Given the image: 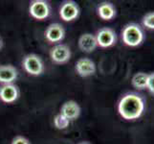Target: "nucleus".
Instances as JSON below:
<instances>
[{
	"label": "nucleus",
	"instance_id": "12",
	"mask_svg": "<svg viewBox=\"0 0 154 144\" xmlns=\"http://www.w3.org/2000/svg\"><path fill=\"white\" fill-rule=\"evenodd\" d=\"M79 47L82 52L92 53L98 47L96 36L91 33H85L79 39Z\"/></svg>",
	"mask_w": 154,
	"mask_h": 144
},
{
	"label": "nucleus",
	"instance_id": "19",
	"mask_svg": "<svg viewBox=\"0 0 154 144\" xmlns=\"http://www.w3.org/2000/svg\"><path fill=\"white\" fill-rule=\"evenodd\" d=\"M12 144H31V143L26 137L22 136H17L13 139Z\"/></svg>",
	"mask_w": 154,
	"mask_h": 144
},
{
	"label": "nucleus",
	"instance_id": "17",
	"mask_svg": "<svg viewBox=\"0 0 154 144\" xmlns=\"http://www.w3.org/2000/svg\"><path fill=\"white\" fill-rule=\"evenodd\" d=\"M143 24L146 28L154 30V12L146 14L143 18Z\"/></svg>",
	"mask_w": 154,
	"mask_h": 144
},
{
	"label": "nucleus",
	"instance_id": "8",
	"mask_svg": "<svg viewBox=\"0 0 154 144\" xmlns=\"http://www.w3.org/2000/svg\"><path fill=\"white\" fill-rule=\"evenodd\" d=\"M75 70L79 76L85 78L94 75L96 73L97 68L95 62L89 58H82L76 62Z\"/></svg>",
	"mask_w": 154,
	"mask_h": 144
},
{
	"label": "nucleus",
	"instance_id": "14",
	"mask_svg": "<svg viewBox=\"0 0 154 144\" xmlns=\"http://www.w3.org/2000/svg\"><path fill=\"white\" fill-rule=\"evenodd\" d=\"M98 14L103 20H112L116 17V8L110 2H103L98 6Z\"/></svg>",
	"mask_w": 154,
	"mask_h": 144
},
{
	"label": "nucleus",
	"instance_id": "3",
	"mask_svg": "<svg viewBox=\"0 0 154 144\" xmlns=\"http://www.w3.org/2000/svg\"><path fill=\"white\" fill-rule=\"evenodd\" d=\"M25 71L30 75L39 76L44 72V63L42 59L36 54H28L22 62Z\"/></svg>",
	"mask_w": 154,
	"mask_h": 144
},
{
	"label": "nucleus",
	"instance_id": "5",
	"mask_svg": "<svg viewBox=\"0 0 154 144\" xmlns=\"http://www.w3.org/2000/svg\"><path fill=\"white\" fill-rule=\"evenodd\" d=\"M71 50L66 44H57L50 51V58L53 62L57 65L66 63L71 59Z\"/></svg>",
	"mask_w": 154,
	"mask_h": 144
},
{
	"label": "nucleus",
	"instance_id": "15",
	"mask_svg": "<svg viewBox=\"0 0 154 144\" xmlns=\"http://www.w3.org/2000/svg\"><path fill=\"white\" fill-rule=\"evenodd\" d=\"M147 80H148V74L145 72H138L132 77V86L136 89L143 90L146 88L147 87Z\"/></svg>",
	"mask_w": 154,
	"mask_h": 144
},
{
	"label": "nucleus",
	"instance_id": "11",
	"mask_svg": "<svg viewBox=\"0 0 154 144\" xmlns=\"http://www.w3.org/2000/svg\"><path fill=\"white\" fill-rule=\"evenodd\" d=\"M60 114L64 115L70 121L76 120L77 118H79V114H81V107L74 100L67 101V102H65L61 106Z\"/></svg>",
	"mask_w": 154,
	"mask_h": 144
},
{
	"label": "nucleus",
	"instance_id": "4",
	"mask_svg": "<svg viewBox=\"0 0 154 144\" xmlns=\"http://www.w3.org/2000/svg\"><path fill=\"white\" fill-rule=\"evenodd\" d=\"M29 13L31 17L38 20H44L50 15L51 7L44 0H34L30 3Z\"/></svg>",
	"mask_w": 154,
	"mask_h": 144
},
{
	"label": "nucleus",
	"instance_id": "21",
	"mask_svg": "<svg viewBox=\"0 0 154 144\" xmlns=\"http://www.w3.org/2000/svg\"><path fill=\"white\" fill-rule=\"evenodd\" d=\"M1 46H2V40L0 39V48H1Z\"/></svg>",
	"mask_w": 154,
	"mask_h": 144
},
{
	"label": "nucleus",
	"instance_id": "6",
	"mask_svg": "<svg viewBox=\"0 0 154 144\" xmlns=\"http://www.w3.org/2000/svg\"><path fill=\"white\" fill-rule=\"evenodd\" d=\"M96 36V40L98 42V46L103 48H108L116 44L117 42V35L116 32L111 29L104 27L98 31Z\"/></svg>",
	"mask_w": 154,
	"mask_h": 144
},
{
	"label": "nucleus",
	"instance_id": "2",
	"mask_svg": "<svg viewBox=\"0 0 154 144\" xmlns=\"http://www.w3.org/2000/svg\"><path fill=\"white\" fill-rule=\"evenodd\" d=\"M124 43L130 47H137L145 40V33L140 25L136 23L127 24L122 31Z\"/></svg>",
	"mask_w": 154,
	"mask_h": 144
},
{
	"label": "nucleus",
	"instance_id": "7",
	"mask_svg": "<svg viewBox=\"0 0 154 144\" xmlns=\"http://www.w3.org/2000/svg\"><path fill=\"white\" fill-rule=\"evenodd\" d=\"M81 10L75 1H65L60 9V17L64 21H73L79 18Z\"/></svg>",
	"mask_w": 154,
	"mask_h": 144
},
{
	"label": "nucleus",
	"instance_id": "18",
	"mask_svg": "<svg viewBox=\"0 0 154 144\" xmlns=\"http://www.w3.org/2000/svg\"><path fill=\"white\" fill-rule=\"evenodd\" d=\"M146 88L149 90V92L154 95V72L148 74V80H147V87Z\"/></svg>",
	"mask_w": 154,
	"mask_h": 144
},
{
	"label": "nucleus",
	"instance_id": "10",
	"mask_svg": "<svg viewBox=\"0 0 154 144\" xmlns=\"http://www.w3.org/2000/svg\"><path fill=\"white\" fill-rule=\"evenodd\" d=\"M64 27L60 23H52L45 30V39L52 43L61 41L64 39Z\"/></svg>",
	"mask_w": 154,
	"mask_h": 144
},
{
	"label": "nucleus",
	"instance_id": "20",
	"mask_svg": "<svg viewBox=\"0 0 154 144\" xmlns=\"http://www.w3.org/2000/svg\"><path fill=\"white\" fill-rule=\"evenodd\" d=\"M79 144H90V143H89V142H87V141H82V142L79 143Z\"/></svg>",
	"mask_w": 154,
	"mask_h": 144
},
{
	"label": "nucleus",
	"instance_id": "13",
	"mask_svg": "<svg viewBox=\"0 0 154 144\" xmlns=\"http://www.w3.org/2000/svg\"><path fill=\"white\" fill-rule=\"evenodd\" d=\"M18 77V71L12 65L0 66V83L3 85L14 84Z\"/></svg>",
	"mask_w": 154,
	"mask_h": 144
},
{
	"label": "nucleus",
	"instance_id": "9",
	"mask_svg": "<svg viewBox=\"0 0 154 144\" xmlns=\"http://www.w3.org/2000/svg\"><path fill=\"white\" fill-rule=\"evenodd\" d=\"M20 95L17 86L14 84H6L0 87V100L4 103L11 104L15 102Z\"/></svg>",
	"mask_w": 154,
	"mask_h": 144
},
{
	"label": "nucleus",
	"instance_id": "16",
	"mask_svg": "<svg viewBox=\"0 0 154 144\" xmlns=\"http://www.w3.org/2000/svg\"><path fill=\"white\" fill-rule=\"evenodd\" d=\"M69 124H70V120L67 119L64 115H62L60 113L57 114L54 118V125L57 129L58 130H64L68 128Z\"/></svg>",
	"mask_w": 154,
	"mask_h": 144
},
{
	"label": "nucleus",
	"instance_id": "1",
	"mask_svg": "<svg viewBox=\"0 0 154 144\" xmlns=\"http://www.w3.org/2000/svg\"><path fill=\"white\" fill-rule=\"evenodd\" d=\"M146 109V100L136 92L125 94L118 103V111L125 120H136L143 115Z\"/></svg>",
	"mask_w": 154,
	"mask_h": 144
}]
</instances>
